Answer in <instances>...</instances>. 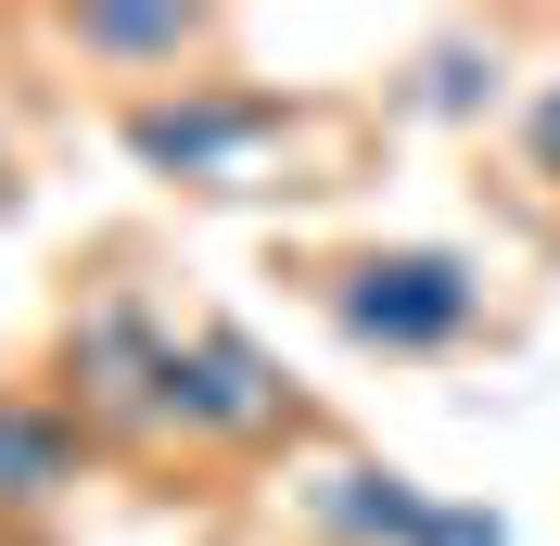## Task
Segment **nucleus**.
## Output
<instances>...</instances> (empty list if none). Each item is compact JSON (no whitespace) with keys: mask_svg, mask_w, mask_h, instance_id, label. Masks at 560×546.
Returning <instances> with one entry per match:
<instances>
[{"mask_svg":"<svg viewBox=\"0 0 560 546\" xmlns=\"http://www.w3.org/2000/svg\"><path fill=\"white\" fill-rule=\"evenodd\" d=\"M90 471H103V444L65 419V394H51V381H38V369L0 381V521H13V534H38V521L65 509Z\"/></svg>","mask_w":560,"mask_h":546,"instance_id":"nucleus-7","label":"nucleus"},{"mask_svg":"<svg viewBox=\"0 0 560 546\" xmlns=\"http://www.w3.org/2000/svg\"><path fill=\"white\" fill-rule=\"evenodd\" d=\"M497 103H510V51L471 38V26H446V38L408 64V115H433V128H485Z\"/></svg>","mask_w":560,"mask_h":546,"instance_id":"nucleus-8","label":"nucleus"},{"mask_svg":"<svg viewBox=\"0 0 560 546\" xmlns=\"http://www.w3.org/2000/svg\"><path fill=\"white\" fill-rule=\"evenodd\" d=\"M345 128L306 90H268V76H191V90H153V103H115L140 178L166 191H205V204H243V191H318V140Z\"/></svg>","mask_w":560,"mask_h":546,"instance_id":"nucleus-1","label":"nucleus"},{"mask_svg":"<svg viewBox=\"0 0 560 546\" xmlns=\"http://www.w3.org/2000/svg\"><path fill=\"white\" fill-rule=\"evenodd\" d=\"M51 51H65L77 76H103L115 103H153V90H191V76H217V13L205 0H77V13H51Z\"/></svg>","mask_w":560,"mask_h":546,"instance_id":"nucleus-5","label":"nucleus"},{"mask_svg":"<svg viewBox=\"0 0 560 546\" xmlns=\"http://www.w3.org/2000/svg\"><path fill=\"white\" fill-rule=\"evenodd\" d=\"M166 343L178 318L140 293L128 268H103L90 293H65V318H51V394H65V419L103 458H166Z\"/></svg>","mask_w":560,"mask_h":546,"instance_id":"nucleus-3","label":"nucleus"},{"mask_svg":"<svg viewBox=\"0 0 560 546\" xmlns=\"http://www.w3.org/2000/svg\"><path fill=\"white\" fill-rule=\"evenodd\" d=\"M318 444L306 381L280 369L243 318H178L166 343V458H293Z\"/></svg>","mask_w":560,"mask_h":546,"instance_id":"nucleus-4","label":"nucleus"},{"mask_svg":"<svg viewBox=\"0 0 560 546\" xmlns=\"http://www.w3.org/2000/svg\"><path fill=\"white\" fill-rule=\"evenodd\" d=\"M293 521H306L318 546H433L446 496L420 471H395V458H318V471L293 483Z\"/></svg>","mask_w":560,"mask_h":546,"instance_id":"nucleus-6","label":"nucleus"},{"mask_svg":"<svg viewBox=\"0 0 560 546\" xmlns=\"http://www.w3.org/2000/svg\"><path fill=\"white\" fill-rule=\"evenodd\" d=\"M0 204H13V140H0Z\"/></svg>","mask_w":560,"mask_h":546,"instance_id":"nucleus-11","label":"nucleus"},{"mask_svg":"<svg viewBox=\"0 0 560 546\" xmlns=\"http://www.w3.org/2000/svg\"><path fill=\"white\" fill-rule=\"evenodd\" d=\"M306 293H318V318H331L357 356H395V369L458 356V343L497 318V268L471 241H345V254L306 268Z\"/></svg>","mask_w":560,"mask_h":546,"instance_id":"nucleus-2","label":"nucleus"},{"mask_svg":"<svg viewBox=\"0 0 560 546\" xmlns=\"http://www.w3.org/2000/svg\"><path fill=\"white\" fill-rule=\"evenodd\" d=\"M0 546H38V534H13V521H0Z\"/></svg>","mask_w":560,"mask_h":546,"instance_id":"nucleus-12","label":"nucleus"},{"mask_svg":"<svg viewBox=\"0 0 560 546\" xmlns=\"http://www.w3.org/2000/svg\"><path fill=\"white\" fill-rule=\"evenodd\" d=\"M433 546H510V521H497V509H458V496H446V521H433Z\"/></svg>","mask_w":560,"mask_h":546,"instance_id":"nucleus-10","label":"nucleus"},{"mask_svg":"<svg viewBox=\"0 0 560 546\" xmlns=\"http://www.w3.org/2000/svg\"><path fill=\"white\" fill-rule=\"evenodd\" d=\"M523 166L560 191V76H535V90H523Z\"/></svg>","mask_w":560,"mask_h":546,"instance_id":"nucleus-9","label":"nucleus"}]
</instances>
